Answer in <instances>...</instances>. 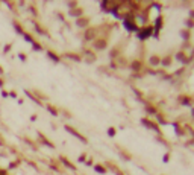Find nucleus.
I'll list each match as a JSON object with an SVG mask.
<instances>
[]
</instances>
